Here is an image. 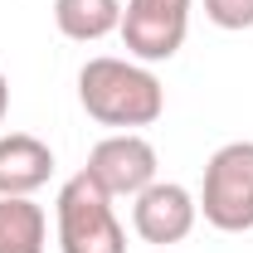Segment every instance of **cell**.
Listing matches in <instances>:
<instances>
[{
	"instance_id": "cell-6",
	"label": "cell",
	"mask_w": 253,
	"mask_h": 253,
	"mask_svg": "<svg viewBox=\"0 0 253 253\" xmlns=\"http://www.w3.org/2000/svg\"><path fill=\"white\" fill-rule=\"evenodd\" d=\"M195 219H200V200L180 180H151V185L131 200V229L146 244H156V249L185 244Z\"/></svg>"
},
{
	"instance_id": "cell-8",
	"label": "cell",
	"mask_w": 253,
	"mask_h": 253,
	"mask_svg": "<svg viewBox=\"0 0 253 253\" xmlns=\"http://www.w3.org/2000/svg\"><path fill=\"white\" fill-rule=\"evenodd\" d=\"M49 214L34 195H0V253H44Z\"/></svg>"
},
{
	"instance_id": "cell-4",
	"label": "cell",
	"mask_w": 253,
	"mask_h": 253,
	"mask_svg": "<svg viewBox=\"0 0 253 253\" xmlns=\"http://www.w3.org/2000/svg\"><path fill=\"white\" fill-rule=\"evenodd\" d=\"M190 10H195V0H126L122 25H117L126 59H136V63L175 59L190 34Z\"/></svg>"
},
{
	"instance_id": "cell-1",
	"label": "cell",
	"mask_w": 253,
	"mask_h": 253,
	"mask_svg": "<svg viewBox=\"0 0 253 253\" xmlns=\"http://www.w3.org/2000/svg\"><path fill=\"white\" fill-rule=\"evenodd\" d=\"M78 102L97 126L112 131H136V126L161 122L166 112V88L151 73V63L136 59H112L97 54L78 68Z\"/></svg>"
},
{
	"instance_id": "cell-5",
	"label": "cell",
	"mask_w": 253,
	"mask_h": 253,
	"mask_svg": "<svg viewBox=\"0 0 253 253\" xmlns=\"http://www.w3.org/2000/svg\"><path fill=\"white\" fill-rule=\"evenodd\" d=\"M156 170H161V156L141 131H112V136H102L88 151V166H83V175L93 185H102L112 200H136L151 180H161Z\"/></svg>"
},
{
	"instance_id": "cell-10",
	"label": "cell",
	"mask_w": 253,
	"mask_h": 253,
	"mask_svg": "<svg viewBox=\"0 0 253 253\" xmlns=\"http://www.w3.org/2000/svg\"><path fill=\"white\" fill-rule=\"evenodd\" d=\"M205 20L214 30H253V0H205Z\"/></svg>"
},
{
	"instance_id": "cell-11",
	"label": "cell",
	"mask_w": 253,
	"mask_h": 253,
	"mask_svg": "<svg viewBox=\"0 0 253 253\" xmlns=\"http://www.w3.org/2000/svg\"><path fill=\"white\" fill-rule=\"evenodd\" d=\"M5 112H10V78L0 73V126H5Z\"/></svg>"
},
{
	"instance_id": "cell-7",
	"label": "cell",
	"mask_w": 253,
	"mask_h": 253,
	"mask_svg": "<svg viewBox=\"0 0 253 253\" xmlns=\"http://www.w3.org/2000/svg\"><path fill=\"white\" fill-rule=\"evenodd\" d=\"M54 175V151L30 131L0 136V195H34Z\"/></svg>"
},
{
	"instance_id": "cell-2",
	"label": "cell",
	"mask_w": 253,
	"mask_h": 253,
	"mask_svg": "<svg viewBox=\"0 0 253 253\" xmlns=\"http://www.w3.org/2000/svg\"><path fill=\"white\" fill-rule=\"evenodd\" d=\"M54 224H59V253H126V229L112 210V195L93 185L83 170L59 185Z\"/></svg>"
},
{
	"instance_id": "cell-9",
	"label": "cell",
	"mask_w": 253,
	"mask_h": 253,
	"mask_svg": "<svg viewBox=\"0 0 253 253\" xmlns=\"http://www.w3.org/2000/svg\"><path fill=\"white\" fill-rule=\"evenodd\" d=\"M54 25L73 44H97L122 25V0H54Z\"/></svg>"
},
{
	"instance_id": "cell-3",
	"label": "cell",
	"mask_w": 253,
	"mask_h": 253,
	"mask_svg": "<svg viewBox=\"0 0 253 253\" xmlns=\"http://www.w3.org/2000/svg\"><path fill=\"white\" fill-rule=\"evenodd\" d=\"M200 214L219 234H249L253 229V141H224L205 161L200 180Z\"/></svg>"
}]
</instances>
